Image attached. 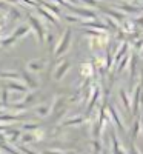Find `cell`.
<instances>
[{"label": "cell", "instance_id": "cell-1", "mask_svg": "<svg viewBox=\"0 0 143 154\" xmlns=\"http://www.w3.org/2000/svg\"><path fill=\"white\" fill-rule=\"evenodd\" d=\"M31 29H32V28L28 26V25H20V26H19L17 29L12 31L6 38H3V40H2V46H5V48H6V46H12L17 40L23 38L25 35H28V32H29Z\"/></svg>", "mask_w": 143, "mask_h": 154}, {"label": "cell", "instance_id": "cell-2", "mask_svg": "<svg viewBox=\"0 0 143 154\" xmlns=\"http://www.w3.org/2000/svg\"><path fill=\"white\" fill-rule=\"evenodd\" d=\"M71 40H72V29H71V28H68L66 31L63 32V35L60 37L59 43L56 45L54 59H59V57H62L65 53H66V51L69 49V46H71Z\"/></svg>", "mask_w": 143, "mask_h": 154}, {"label": "cell", "instance_id": "cell-3", "mask_svg": "<svg viewBox=\"0 0 143 154\" xmlns=\"http://www.w3.org/2000/svg\"><path fill=\"white\" fill-rule=\"evenodd\" d=\"M28 20H29V26L32 28L35 37H37V42L42 43L45 38H46V29L43 26V23L40 19H37L34 14H28Z\"/></svg>", "mask_w": 143, "mask_h": 154}, {"label": "cell", "instance_id": "cell-4", "mask_svg": "<svg viewBox=\"0 0 143 154\" xmlns=\"http://www.w3.org/2000/svg\"><path fill=\"white\" fill-rule=\"evenodd\" d=\"M99 97H100V88L97 85H94L93 88H91V94H89V100H88L89 103L86 106V117H89V114H91V111H93V108L96 106Z\"/></svg>", "mask_w": 143, "mask_h": 154}, {"label": "cell", "instance_id": "cell-5", "mask_svg": "<svg viewBox=\"0 0 143 154\" xmlns=\"http://www.w3.org/2000/svg\"><path fill=\"white\" fill-rule=\"evenodd\" d=\"M141 93H143V83L135 88V91H134V97H132V116H137L138 111H140V106H141Z\"/></svg>", "mask_w": 143, "mask_h": 154}, {"label": "cell", "instance_id": "cell-6", "mask_svg": "<svg viewBox=\"0 0 143 154\" xmlns=\"http://www.w3.org/2000/svg\"><path fill=\"white\" fill-rule=\"evenodd\" d=\"M20 75H22L23 82L28 85L29 89H37V88H38V80L35 79V77H34L31 72H28V69L22 68V69H20Z\"/></svg>", "mask_w": 143, "mask_h": 154}, {"label": "cell", "instance_id": "cell-7", "mask_svg": "<svg viewBox=\"0 0 143 154\" xmlns=\"http://www.w3.org/2000/svg\"><path fill=\"white\" fill-rule=\"evenodd\" d=\"M108 114H109V117L112 119V122L115 123V126L119 128L122 133H125V125H123V120H122V117H120V112L117 111L112 105H109V108H108Z\"/></svg>", "mask_w": 143, "mask_h": 154}, {"label": "cell", "instance_id": "cell-8", "mask_svg": "<svg viewBox=\"0 0 143 154\" xmlns=\"http://www.w3.org/2000/svg\"><path fill=\"white\" fill-rule=\"evenodd\" d=\"M69 68H71V63L68 60H62L59 65H57V68L54 69V79L56 80H62L63 75L69 71Z\"/></svg>", "mask_w": 143, "mask_h": 154}, {"label": "cell", "instance_id": "cell-9", "mask_svg": "<svg viewBox=\"0 0 143 154\" xmlns=\"http://www.w3.org/2000/svg\"><path fill=\"white\" fill-rule=\"evenodd\" d=\"M37 11H38V14H42L46 20H49L51 23H54L56 26H60L59 17H57V14H54L53 11H49V9H48V8H45V6H37Z\"/></svg>", "mask_w": 143, "mask_h": 154}, {"label": "cell", "instance_id": "cell-10", "mask_svg": "<svg viewBox=\"0 0 143 154\" xmlns=\"http://www.w3.org/2000/svg\"><path fill=\"white\" fill-rule=\"evenodd\" d=\"M137 60H138L137 54H132L131 60H129V79H131V88L134 86L135 77H137Z\"/></svg>", "mask_w": 143, "mask_h": 154}, {"label": "cell", "instance_id": "cell-11", "mask_svg": "<svg viewBox=\"0 0 143 154\" xmlns=\"http://www.w3.org/2000/svg\"><path fill=\"white\" fill-rule=\"evenodd\" d=\"M28 68L32 72H40L46 68V60L45 59H34L28 62Z\"/></svg>", "mask_w": 143, "mask_h": 154}, {"label": "cell", "instance_id": "cell-12", "mask_svg": "<svg viewBox=\"0 0 143 154\" xmlns=\"http://www.w3.org/2000/svg\"><path fill=\"white\" fill-rule=\"evenodd\" d=\"M6 86L9 88V91H17V93H28V85L20 83L17 80H8Z\"/></svg>", "mask_w": 143, "mask_h": 154}, {"label": "cell", "instance_id": "cell-13", "mask_svg": "<svg viewBox=\"0 0 143 154\" xmlns=\"http://www.w3.org/2000/svg\"><path fill=\"white\" fill-rule=\"evenodd\" d=\"M111 143H112V154H126L125 152V148L120 145L119 137L115 136V131L114 130L111 131Z\"/></svg>", "mask_w": 143, "mask_h": 154}, {"label": "cell", "instance_id": "cell-14", "mask_svg": "<svg viewBox=\"0 0 143 154\" xmlns=\"http://www.w3.org/2000/svg\"><path fill=\"white\" fill-rule=\"evenodd\" d=\"M94 74V63H89V62H85L80 65V75L85 77V79H89L93 77Z\"/></svg>", "mask_w": 143, "mask_h": 154}, {"label": "cell", "instance_id": "cell-15", "mask_svg": "<svg viewBox=\"0 0 143 154\" xmlns=\"http://www.w3.org/2000/svg\"><path fill=\"white\" fill-rule=\"evenodd\" d=\"M85 122V117L80 114H77V116H71V117L68 119H65L62 122V126H74V125H82Z\"/></svg>", "mask_w": 143, "mask_h": 154}, {"label": "cell", "instance_id": "cell-16", "mask_svg": "<svg viewBox=\"0 0 143 154\" xmlns=\"http://www.w3.org/2000/svg\"><path fill=\"white\" fill-rule=\"evenodd\" d=\"M51 111H53V102H48V103H43L35 108V114L40 116V117H48Z\"/></svg>", "mask_w": 143, "mask_h": 154}, {"label": "cell", "instance_id": "cell-17", "mask_svg": "<svg viewBox=\"0 0 143 154\" xmlns=\"http://www.w3.org/2000/svg\"><path fill=\"white\" fill-rule=\"evenodd\" d=\"M120 100H122V103H123V108H125L129 114H132V102L129 100V97L126 96L125 89H120Z\"/></svg>", "mask_w": 143, "mask_h": 154}, {"label": "cell", "instance_id": "cell-18", "mask_svg": "<svg viewBox=\"0 0 143 154\" xmlns=\"http://www.w3.org/2000/svg\"><path fill=\"white\" fill-rule=\"evenodd\" d=\"M32 142H35V137H34V133H32V131H25V133H22L20 143L28 145V143H32Z\"/></svg>", "mask_w": 143, "mask_h": 154}, {"label": "cell", "instance_id": "cell-19", "mask_svg": "<svg viewBox=\"0 0 143 154\" xmlns=\"http://www.w3.org/2000/svg\"><path fill=\"white\" fill-rule=\"evenodd\" d=\"M8 19L9 20H17V19H20L22 17V12L17 9V8H14V6H9L8 8Z\"/></svg>", "mask_w": 143, "mask_h": 154}, {"label": "cell", "instance_id": "cell-20", "mask_svg": "<svg viewBox=\"0 0 143 154\" xmlns=\"http://www.w3.org/2000/svg\"><path fill=\"white\" fill-rule=\"evenodd\" d=\"M42 6L48 8L49 11H53L54 14L60 16V6H57V5H53V3H51V2H46V0H42Z\"/></svg>", "mask_w": 143, "mask_h": 154}, {"label": "cell", "instance_id": "cell-21", "mask_svg": "<svg viewBox=\"0 0 143 154\" xmlns=\"http://www.w3.org/2000/svg\"><path fill=\"white\" fill-rule=\"evenodd\" d=\"M140 130H141V123L140 120H135L134 125H132V133H131V140H135L137 136L140 134Z\"/></svg>", "mask_w": 143, "mask_h": 154}, {"label": "cell", "instance_id": "cell-22", "mask_svg": "<svg viewBox=\"0 0 143 154\" xmlns=\"http://www.w3.org/2000/svg\"><path fill=\"white\" fill-rule=\"evenodd\" d=\"M129 60H131V56H129V53H128V54H126L119 63H117V65H119V66H117V71H119V72L123 71V69L126 68V65H129Z\"/></svg>", "mask_w": 143, "mask_h": 154}, {"label": "cell", "instance_id": "cell-23", "mask_svg": "<svg viewBox=\"0 0 143 154\" xmlns=\"http://www.w3.org/2000/svg\"><path fill=\"white\" fill-rule=\"evenodd\" d=\"M119 8L123 11V12H138L140 8L138 6H134V5H126V3H120Z\"/></svg>", "mask_w": 143, "mask_h": 154}, {"label": "cell", "instance_id": "cell-24", "mask_svg": "<svg viewBox=\"0 0 143 154\" xmlns=\"http://www.w3.org/2000/svg\"><path fill=\"white\" fill-rule=\"evenodd\" d=\"M9 88L8 86H5L3 89H2V103H3V106L6 108L8 105H9Z\"/></svg>", "mask_w": 143, "mask_h": 154}, {"label": "cell", "instance_id": "cell-25", "mask_svg": "<svg viewBox=\"0 0 143 154\" xmlns=\"http://www.w3.org/2000/svg\"><path fill=\"white\" fill-rule=\"evenodd\" d=\"M22 128H23V131H34L37 128H40V125L37 122H26V123L22 125Z\"/></svg>", "mask_w": 143, "mask_h": 154}, {"label": "cell", "instance_id": "cell-26", "mask_svg": "<svg viewBox=\"0 0 143 154\" xmlns=\"http://www.w3.org/2000/svg\"><path fill=\"white\" fill-rule=\"evenodd\" d=\"M35 97H37V93L35 91H32V93H26L25 94V97H23V100H22V103H25V105H28V103H32V102L35 100Z\"/></svg>", "mask_w": 143, "mask_h": 154}, {"label": "cell", "instance_id": "cell-27", "mask_svg": "<svg viewBox=\"0 0 143 154\" xmlns=\"http://www.w3.org/2000/svg\"><path fill=\"white\" fill-rule=\"evenodd\" d=\"M54 40H56V37H54V34L53 32H46V42H48V45H49V49H51V53L54 54Z\"/></svg>", "mask_w": 143, "mask_h": 154}, {"label": "cell", "instance_id": "cell-28", "mask_svg": "<svg viewBox=\"0 0 143 154\" xmlns=\"http://www.w3.org/2000/svg\"><path fill=\"white\" fill-rule=\"evenodd\" d=\"M32 133H34V137H35V142H40V140H43L45 136H46L42 128H37V130H34Z\"/></svg>", "mask_w": 143, "mask_h": 154}, {"label": "cell", "instance_id": "cell-29", "mask_svg": "<svg viewBox=\"0 0 143 154\" xmlns=\"http://www.w3.org/2000/svg\"><path fill=\"white\" fill-rule=\"evenodd\" d=\"M19 149H20L23 154H37V151H34V149L28 148V145H23V143H20V145H19Z\"/></svg>", "mask_w": 143, "mask_h": 154}, {"label": "cell", "instance_id": "cell-30", "mask_svg": "<svg viewBox=\"0 0 143 154\" xmlns=\"http://www.w3.org/2000/svg\"><path fill=\"white\" fill-rule=\"evenodd\" d=\"M65 20L72 22V23H80V22H82L79 16H71V14H66V16H65Z\"/></svg>", "mask_w": 143, "mask_h": 154}, {"label": "cell", "instance_id": "cell-31", "mask_svg": "<svg viewBox=\"0 0 143 154\" xmlns=\"http://www.w3.org/2000/svg\"><path fill=\"white\" fill-rule=\"evenodd\" d=\"M129 149H131V151H129V154H141V149L137 148V145L134 143V140L131 142V145H129Z\"/></svg>", "mask_w": 143, "mask_h": 154}, {"label": "cell", "instance_id": "cell-32", "mask_svg": "<svg viewBox=\"0 0 143 154\" xmlns=\"http://www.w3.org/2000/svg\"><path fill=\"white\" fill-rule=\"evenodd\" d=\"M45 154H66L62 149H45Z\"/></svg>", "mask_w": 143, "mask_h": 154}, {"label": "cell", "instance_id": "cell-33", "mask_svg": "<svg viewBox=\"0 0 143 154\" xmlns=\"http://www.w3.org/2000/svg\"><path fill=\"white\" fill-rule=\"evenodd\" d=\"M0 9H6V2H2V0H0Z\"/></svg>", "mask_w": 143, "mask_h": 154}, {"label": "cell", "instance_id": "cell-34", "mask_svg": "<svg viewBox=\"0 0 143 154\" xmlns=\"http://www.w3.org/2000/svg\"><path fill=\"white\" fill-rule=\"evenodd\" d=\"M137 25H140V26H143V17L137 19Z\"/></svg>", "mask_w": 143, "mask_h": 154}, {"label": "cell", "instance_id": "cell-35", "mask_svg": "<svg viewBox=\"0 0 143 154\" xmlns=\"http://www.w3.org/2000/svg\"><path fill=\"white\" fill-rule=\"evenodd\" d=\"M5 2H9V3H17V2H20V0H5Z\"/></svg>", "mask_w": 143, "mask_h": 154}, {"label": "cell", "instance_id": "cell-36", "mask_svg": "<svg viewBox=\"0 0 143 154\" xmlns=\"http://www.w3.org/2000/svg\"><path fill=\"white\" fill-rule=\"evenodd\" d=\"M3 108V103H2V100H0V109H2Z\"/></svg>", "mask_w": 143, "mask_h": 154}, {"label": "cell", "instance_id": "cell-37", "mask_svg": "<svg viewBox=\"0 0 143 154\" xmlns=\"http://www.w3.org/2000/svg\"><path fill=\"white\" fill-rule=\"evenodd\" d=\"M141 131H143V117H141Z\"/></svg>", "mask_w": 143, "mask_h": 154}, {"label": "cell", "instance_id": "cell-38", "mask_svg": "<svg viewBox=\"0 0 143 154\" xmlns=\"http://www.w3.org/2000/svg\"><path fill=\"white\" fill-rule=\"evenodd\" d=\"M0 154H2V152H0ZM5 154H8V152H5Z\"/></svg>", "mask_w": 143, "mask_h": 154}]
</instances>
